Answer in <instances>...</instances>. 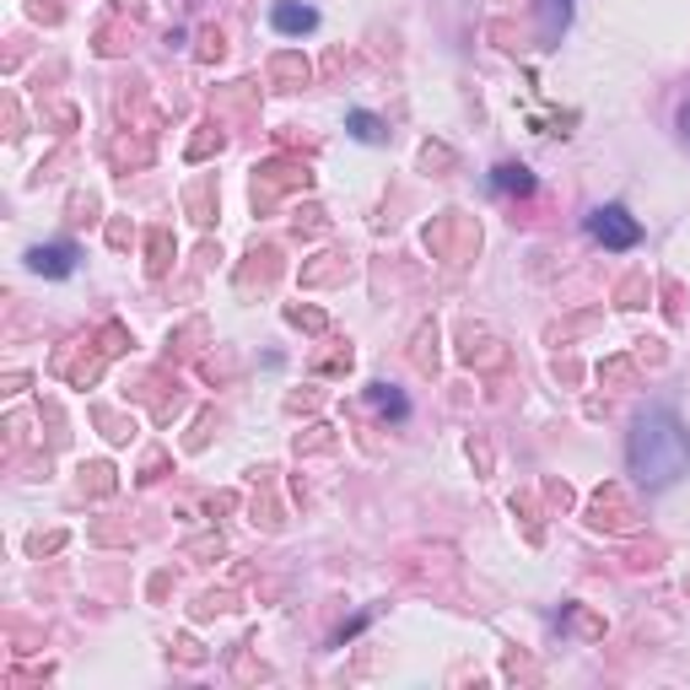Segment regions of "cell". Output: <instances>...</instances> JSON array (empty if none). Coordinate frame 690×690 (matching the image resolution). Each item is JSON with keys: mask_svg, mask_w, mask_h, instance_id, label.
I'll use <instances>...</instances> for the list:
<instances>
[{"mask_svg": "<svg viewBox=\"0 0 690 690\" xmlns=\"http://www.w3.org/2000/svg\"><path fill=\"white\" fill-rule=\"evenodd\" d=\"M626 470L636 475V486H647V491H669L675 480H686L690 475L686 421L675 410H664V405L642 410L626 438Z\"/></svg>", "mask_w": 690, "mask_h": 690, "instance_id": "1", "label": "cell"}, {"mask_svg": "<svg viewBox=\"0 0 690 690\" xmlns=\"http://www.w3.org/2000/svg\"><path fill=\"white\" fill-rule=\"evenodd\" d=\"M588 238L604 244V249L626 253L642 244V222L631 216L626 205H599V211H588Z\"/></svg>", "mask_w": 690, "mask_h": 690, "instance_id": "2", "label": "cell"}, {"mask_svg": "<svg viewBox=\"0 0 690 690\" xmlns=\"http://www.w3.org/2000/svg\"><path fill=\"white\" fill-rule=\"evenodd\" d=\"M76 244H38V249H27V270L33 275H49V281H65L70 270H76Z\"/></svg>", "mask_w": 690, "mask_h": 690, "instance_id": "3", "label": "cell"}, {"mask_svg": "<svg viewBox=\"0 0 690 690\" xmlns=\"http://www.w3.org/2000/svg\"><path fill=\"white\" fill-rule=\"evenodd\" d=\"M270 27H275L281 38H303V33H314V27H318V11H314V5H297V0H275Z\"/></svg>", "mask_w": 690, "mask_h": 690, "instance_id": "4", "label": "cell"}, {"mask_svg": "<svg viewBox=\"0 0 690 690\" xmlns=\"http://www.w3.org/2000/svg\"><path fill=\"white\" fill-rule=\"evenodd\" d=\"M566 22H572V0H545V5H540V38H545V44L562 38Z\"/></svg>", "mask_w": 690, "mask_h": 690, "instance_id": "5", "label": "cell"}, {"mask_svg": "<svg viewBox=\"0 0 690 690\" xmlns=\"http://www.w3.org/2000/svg\"><path fill=\"white\" fill-rule=\"evenodd\" d=\"M491 184L502 189V194H534V173H529L523 162H502V168L491 173Z\"/></svg>", "mask_w": 690, "mask_h": 690, "instance_id": "6", "label": "cell"}, {"mask_svg": "<svg viewBox=\"0 0 690 690\" xmlns=\"http://www.w3.org/2000/svg\"><path fill=\"white\" fill-rule=\"evenodd\" d=\"M373 405H377V410H388L394 421H405V416H410V399H405L394 383H373Z\"/></svg>", "mask_w": 690, "mask_h": 690, "instance_id": "7", "label": "cell"}, {"mask_svg": "<svg viewBox=\"0 0 690 690\" xmlns=\"http://www.w3.org/2000/svg\"><path fill=\"white\" fill-rule=\"evenodd\" d=\"M346 129H351L357 140H367V146H377V140H383V125H377L367 109H351V114H346Z\"/></svg>", "mask_w": 690, "mask_h": 690, "instance_id": "8", "label": "cell"}, {"mask_svg": "<svg viewBox=\"0 0 690 690\" xmlns=\"http://www.w3.org/2000/svg\"><path fill=\"white\" fill-rule=\"evenodd\" d=\"M680 135L690 140V103H680Z\"/></svg>", "mask_w": 690, "mask_h": 690, "instance_id": "9", "label": "cell"}]
</instances>
